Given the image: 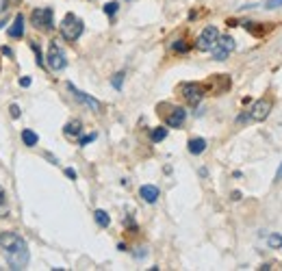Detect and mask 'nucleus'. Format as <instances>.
I'll return each instance as SVG.
<instances>
[{"mask_svg":"<svg viewBox=\"0 0 282 271\" xmlns=\"http://www.w3.org/2000/svg\"><path fill=\"white\" fill-rule=\"evenodd\" d=\"M0 249H2L4 258H7L9 269H26L29 265V245L20 235L15 232H2L0 235Z\"/></svg>","mask_w":282,"mask_h":271,"instance_id":"nucleus-1","label":"nucleus"},{"mask_svg":"<svg viewBox=\"0 0 282 271\" xmlns=\"http://www.w3.org/2000/svg\"><path fill=\"white\" fill-rule=\"evenodd\" d=\"M59 29H61L63 39H68V41H76L80 35H83L85 24H83V20H80L78 15H74V13H65V18L61 20V24H59Z\"/></svg>","mask_w":282,"mask_h":271,"instance_id":"nucleus-2","label":"nucleus"},{"mask_svg":"<svg viewBox=\"0 0 282 271\" xmlns=\"http://www.w3.org/2000/svg\"><path fill=\"white\" fill-rule=\"evenodd\" d=\"M46 61H48V68L52 72H61L68 65V59H65V50L59 46V41H50L48 46V54H46Z\"/></svg>","mask_w":282,"mask_h":271,"instance_id":"nucleus-3","label":"nucleus"},{"mask_svg":"<svg viewBox=\"0 0 282 271\" xmlns=\"http://www.w3.org/2000/svg\"><path fill=\"white\" fill-rule=\"evenodd\" d=\"M31 24L35 26L37 31H52V29H54L52 9H48V7L35 9V11L31 13Z\"/></svg>","mask_w":282,"mask_h":271,"instance_id":"nucleus-4","label":"nucleus"},{"mask_svg":"<svg viewBox=\"0 0 282 271\" xmlns=\"http://www.w3.org/2000/svg\"><path fill=\"white\" fill-rule=\"evenodd\" d=\"M269 113H271V100L263 98V100L254 102V106L249 108L247 115H243V117H239V119H241V122H243V119H252V122H265V119L269 117Z\"/></svg>","mask_w":282,"mask_h":271,"instance_id":"nucleus-5","label":"nucleus"},{"mask_svg":"<svg viewBox=\"0 0 282 271\" xmlns=\"http://www.w3.org/2000/svg\"><path fill=\"white\" fill-rule=\"evenodd\" d=\"M235 48H237V43H235V39H232V37H228V35L219 37V39H217V43L213 46V59H215V61H226L228 54L235 50Z\"/></svg>","mask_w":282,"mask_h":271,"instance_id":"nucleus-6","label":"nucleus"},{"mask_svg":"<svg viewBox=\"0 0 282 271\" xmlns=\"http://www.w3.org/2000/svg\"><path fill=\"white\" fill-rule=\"evenodd\" d=\"M217 39H219V31L215 29V26H206V29L200 33V37H198V50H202V52H209V50H213V46L217 43Z\"/></svg>","mask_w":282,"mask_h":271,"instance_id":"nucleus-7","label":"nucleus"},{"mask_svg":"<svg viewBox=\"0 0 282 271\" xmlns=\"http://www.w3.org/2000/svg\"><path fill=\"white\" fill-rule=\"evenodd\" d=\"M180 91H182V98H184V100H187L189 104H193V106H198L200 100L204 98V87L198 85V83H187V85H182Z\"/></svg>","mask_w":282,"mask_h":271,"instance_id":"nucleus-8","label":"nucleus"},{"mask_svg":"<svg viewBox=\"0 0 282 271\" xmlns=\"http://www.w3.org/2000/svg\"><path fill=\"white\" fill-rule=\"evenodd\" d=\"M68 89H70V94L74 96V100H78L83 106H87L89 111H100V102L96 100V98H91L89 94H85V91H80V89H76V87L72 83H68Z\"/></svg>","mask_w":282,"mask_h":271,"instance_id":"nucleus-9","label":"nucleus"},{"mask_svg":"<svg viewBox=\"0 0 282 271\" xmlns=\"http://www.w3.org/2000/svg\"><path fill=\"white\" fill-rule=\"evenodd\" d=\"M139 195H141V200H143V202L154 204L156 200H159V189H156L154 184H143V187L139 189Z\"/></svg>","mask_w":282,"mask_h":271,"instance_id":"nucleus-10","label":"nucleus"},{"mask_svg":"<svg viewBox=\"0 0 282 271\" xmlns=\"http://www.w3.org/2000/svg\"><path fill=\"white\" fill-rule=\"evenodd\" d=\"M184 117H187V111L180 106H176V108H172V113L167 115V124H170L172 128H178V126H182Z\"/></svg>","mask_w":282,"mask_h":271,"instance_id":"nucleus-11","label":"nucleus"},{"mask_svg":"<svg viewBox=\"0 0 282 271\" xmlns=\"http://www.w3.org/2000/svg\"><path fill=\"white\" fill-rule=\"evenodd\" d=\"M9 35H11V37H15V39L24 35V15H22V13L15 15L13 24H11V29H9Z\"/></svg>","mask_w":282,"mask_h":271,"instance_id":"nucleus-12","label":"nucleus"},{"mask_svg":"<svg viewBox=\"0 0 282 271\" xmlns=\"http://www.w3.org/2000/svg\"><path fill=\"white\" fill-rule=\"evenodd\" d=\"M63 133L68 135V137H78V135L83 133V124H80L78 119H72V122H68V124H65Z\"/></svg>","mask_w":282,"mask_h":271,"instance_id":"nucleus-13","label":"nucleus"},{"mask_svg":"<svg viewBox=\"0 0 282 271\" xmlns=\"http://www.w3.org/2000/svg\"><path fill=\"white\" fill-rule=\"evenodd\" d=\"M204 150H206V139L195 137V139L189 141V152H191V154H202Z\"/></svg>","mask_w":282,"mask_h":271,"instance_id":"nucleus-14","label":"nucleus"},{"mask_svg":"<svg viewBox=\"0 0 282 271\" xmlns=\"http://www.w3.org/2000/svg\"><path fill=\"white\" fill-rule=\"evenodd\" d=\"M22 141H24V145L33 148V145H37L39 137H37V133H33V130H22Z\"/></svg>","mask_w":282,"mask_h":271,"instance_id":"nucleus-15","label":"nucleus"},{"mask_svg":"<svg viewBox=\"0 0 282 271\" xmlns=\"http://www.w3.org/2000/svg\"><path fill=\"white\" fill-rule=\"evenodd\" d=\"M94 217H96V221H98V226H100V228H108V224H111V217L106 215V210L98 208L94 213Z\"/></svg>","mask_w":282,"mask_h":271,"instance_id":"nucleus-16","label":"nucleus"},{"mask_svg":"<svg viewBox=\"0 0 282 271\" xmlns=\"http://www.w3.org/2000/svg\"><path fill=\"white\" fill-rule=\"evenodd\" d=\"M165 137H167V128H154L150 133V139L154 141V143H159V141H163Z\"/></svg>","mask_w":282,"mask_h":271,"instance_id":"nucleus-17","label":"nucleus"},{"mask_svg":"<svg viewBox=\"0 0 282 271\" xmlns=\"http://www.w3.org/2000/svg\"><path fill=\"white\" fill-rule=\"evenodd\" d=\"M9 215V208H7V198H4V191L0 189V217Z\"/></svg>","mask_w":282,"mask_h":271,"instance_id":"nucleus-18","label":"nucleus"},{"mask_svg":"<svg viewBox=\"0 0 282 271\" xmlns=\"http://www.w3.org/2000/svg\"><path fill=\"white\" fill-rule=\"evenodd\" d=\"M267 243H269L271 247H280L282 249V237L280 235H269L267 237Z\"/></svg>","mask_w":282,"mask_h":271,"instance_id":"nucleus-19","label":"nucleus"},{"mask_svg":"<svg viewBox=\"0 0 282 271\" xmlns=\"http://www.w3.org/2000/svg\"><path fill=\"white\" fill-rule=\"evenodd\" d=\"M117 7H119L117 2H106V4H105V13L108 15V18H113V15L117 13Z\"/></svg>","mask_w":282,"mask_h":271,"instance_id":"nucleus-20","label":"nucleus"},{"mask_svg":"<svg viewBox=\"0 0 282 271\" xmlns=\"http://www.w3.org/2000/svg\"><path fill=\"white\" fill-rule=\"evenodd\" d=\"M124 76H126V74H124V72H117L115 76H113L111 85H113V87H115V89H122V83H124Z\"/></svg>","mask_w":282,"mask_h":271,"instance_id":"nucleus-21","label":"nucleus"},{"mask_svg":"<svg viewBox=\"0 0 282 271\" xmlns=\"http://www.w3.org/2000/svg\"><path fill=\"white\" fill-rule=\"evenodd\" d=\"M265 7H267V9H276V7H282V0H267V2H265Z\"/></svg>","mask_w":282,"mask_h":271,"instance_id":"nucleus-22","label":"nucleus"},{"mask_svg":"<svg viewBox=\"0 0 282 271\" xmlns=\"http://www.w3.org/2000/svg\"><path fill=\"white\" fill-rule=\"evenodd\" d=\"M9 111H11V117H13V119H18V117H20V106H18V104H11V106H9Z\"/></svg>","mask_w":282,"mask_h":271,"instance_id":"nucleus-23","label":"nucleus"},{"mask_svg":"<svg viewBox=\"0 0 282 271\" xmlns=\"http://www.w3.org/2000/svg\"><path fill=\"white\" fill-rule=\"evenodd\" d=\"M174 50H178V52H184V50H187V43H182V41H176V43H174Z\"/></svg>","mask_w":282,"mask_h":271,"instance_id":"nucleus-24","label":"nucleus"},{"mask_svg":"<svg viewBox=\"0 0 282 271\" xmlns=\"http://www.w3.org/2000/svg\"><path fill=\"white\" fill-rule=\"evenodd\" d=\"M96 139V135H87V137L80 139V145H87V143H91V141Z\"/></svg>","mask_w":282,"mask_h":271,"instance_id":"nucleus-25","label":"nucleus"},{"mask_svg":"<svg viewBox=\"0 0 282 271\" xmlns=\"http://www.w3.org/2000/svg\"><path fill=\"white\" fill-rule=\"evenodd\" d=\"M7 7H9V0H0V13L7 11Z\"/></svg>","mask_w":282,"mask_h":271,"instance_id":"nucleus-26","label":"nucleus"},{"mask_svg":"<svg viewBox=\"0 0 282 271\" xmlns=\"http://www.w3.org/2000/svg\"><path fill=\"white\" fill-rule=\"evenodd\" d=\"M20 85L22 87H29L31 85V78H29V76H26V78H20Z\"/></svg>","mask_w":282,"mask_h":271,"instance_id":"nucleus-27","label":"nucleus"},{"mask_svg":"<svg viewBox=\"0 0 282 271\" xmlns=\"http://www.w3.org/2000/svg\"><path fill=\"white\" fill-rule=\"evenodd\" d=\"M65 173H68V178H76V171L74 169H65Z\"/></svg>","mask_w":282,"mask_h":271,"instance_id":"nucleus-28","label":"nucleus"},{"mask_svg":"<svg viewBox=\"0 0 282 271\" xmlns=\"http://www.w3.org/2000/svg\"><path fill=\"white\" fill-rule=\"evenodd\" d=\"M276 180H282V165H280V169H278V173H276Z\"/></svg>","mask_w":282,"mask_h":271,"instance_id":"nucleus-29","label":"nucleus"},{"mask_svg":"<svg viewBox=\"0 0 282 271\" xmlns=\"http://www.w3.org/2000/svg\"><path fill=\"white\" fill-rule=\"evenodd\" d=\"M4 24H7V22H0V29H4Z\"/></svg>","mask_w":282,"mask_h":271,"instance_id":"nucleus-30","label":"nucleus"}]
</instances>
